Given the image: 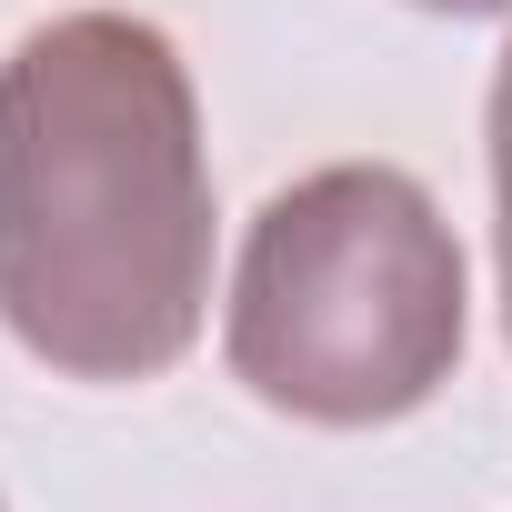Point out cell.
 Instances as JSON below:
<instances>
[{
  "instance_id": "cell-1",
  "label": "cell",
  "mask_w": 512,
  "mask_h": 512,
  "mask_svg": "<svg viewBox=\"0 0 512 512\" xmlns=\"http://www.w3.org/2000/svg\"><path fill=\"white\" fill-rule=\"evenodd\" d=\"M211 312L201 91L161 21L61 11L0 51V332L61 382H161Z\"/></svg>"
},
{
  "instance_id": "cell-2",
  "label": "cell",
  "mask_w": 512,
  "mask_h": 512,
  "mask_svg": "<svg viewBox=\"0 0 512 512\" xmlns=\"http://www.w3.org/2000/svg\"><path fill=\"white\" fill-rule=\"evenodd\" d=\"M462 332V241L412 171L332 161L251 211L221 362L262 412H292L312 432L402 422L462 372Z\"/></svg>"
},
{
  "instance_id": "cell-3",
  "label": "cell",
  "mask_w": 512,
  "mask_h": 512,
  "mask_svg": "<svg viewBox=\"0 0 512 512\" xmlns=\"http://www.w3.org/2000/svg\"><path fill=\"white\" fill-rule=\"evenodd\" d=\"M482 141H492V272H502V342H512V41H502V61H492Z\"/></svg>"
},
{
  "instance_id": "cell-4",
  "label": "cell",
  "mask_w": 512,
  "mask_h": 512,
  "mask_svg": "<svg viewBox=\"0 0 512 512\" xmlns=\"http://www.w3.org/2000/svg\"><path fill=\"white\" fill-rule=\"evenodd\" d=\"M412 11H432V21H502L512 0H412Z\"/></svg>"
}]
</instances>
